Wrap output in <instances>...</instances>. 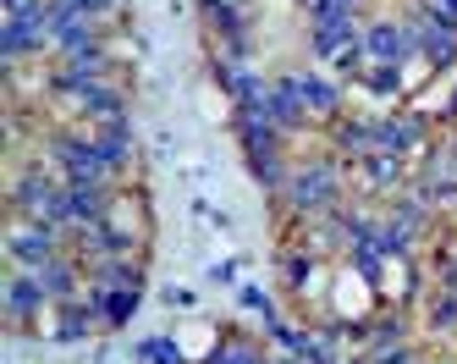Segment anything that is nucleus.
<instances>
[{"label": "nucleus", "mask_w": 457, "mask_h": 364, "mask_svg": "<svg viewBox=\"0 0 457 364\" xmlns=\"http://www.w3.org/2000/svg\"><path fill=\"white\" fill-rule=\"evenodd\" d=\"M12 210L22 221H55V226H72V199L67 182H55L50 172H22L12 182Z\"/></svg>", "instance_id": "obj_1"}, {"label": "nucleus", "mask_w": 457, "mask_h": 364, "mask_svg": "<svg viewBox=\"0 0 457 364\" xmlns=\"http://www.w3.org/2000/svg\"><path fill=\"white\" fill-rule=\"evenodd\" d=\"M337 193H342V165H337V160H320V165H292L287 205L298 210V216L337 210Z\"/></svg>", "instance_id": "obj_2"}, {"label": "nucleus", "mask_w": 457, "mask_h": 364, "mask_svg": "<svg viewBox=\"0 0 457 364\" xmlns=\"http://www.w3.org/2000/svg\"><path fill=\"white\" fill-rule=\"evenodd\" d=\"M419 55V28L413 22H397V17H380L364 28V61L375 66H408Z\"/></svg>", "instance_id": "obj_3"}, {"label": "nucleus", "mask_w": 457, "mask_h": 364, "mask_svg": "<svg viewBox=\"0 0 457 364\" xmlns=\"http://www.w3.org/2000/svg\"><path fill=\"white\" fill-rule=\"evenodd\" d=\"M67 238H72V232L55 226V221H22L17 216V226L6 232V254L17 265H45V259H55L61 249H67Z\"/></svg>", "instance_id": "obj_4"}, {"label": "nucleus", "mask_w": 457, "mask_h": 364, "mask_svg": "<svg viewBox=\"0 0 457 364\" xmlns=\"http://www.w3.org/2000/svg\"><path fill=\"white\" fill-rule=\"evenodd\" d=\"M403 22L419 28V55L430 61V66H457V28H452V22H436L424 0L413 6V17H403Z\"/></svg>", "instance_id": "obj_5"}, {"label": "nucleus", "mask_w": 457, "mask_h": 364, "mask_svg": "<svg viewBox=\"0 0 457 364\" xmlns=\"http://www.w3.org/2000/svg\"><path fill=\"white\" fill-rule=\"evenodd\" d=\"M0 298H6V320L12 326H28L34 315H45V304H50L45 287H39V276L28 271V265H17V271L6 276V292H0Z\"/></svg>", "instance_id": "obj_6"}, {"label": "nucleus", "mask_w": 457, "mask_h": 364, "mask_svg": "<svg viewBox=\"0 0 457 364\" xmlns=\"http://www.w3.org/2000/svg\"><path fill=\"white\" fill-rule=\"evenodd\" d=\"M28 271L39 276V287H45L50 304H78V292H83V265H78L72 254H55V259H45V265H28Z\"/></svg>", "instance_id": "obj_7"}, {"label": "nucleus", "mask_w": 457, "mask_h": 364, "mask_svg": "<svg viewBox=\"0 0 457 364\" xmlns=\"http://www.w3.org/2000/svg\"><path fill=\"white\" fill-rule=\"evenodd\" d=\"M358 39H364V28H358V17H337V22H314L309 33V55L314 61H342Z\"/></svg>", "instance_id": "obj_8"}, {"label": "nucleus", "mask_w": 457, "mask_h": 364, "mask_svg": "<svg viewBox=\"0 0 457 364\" xmlns=\"http://www.w3.org/2000/svg\"><path fill=\"white\" fill-rule=\"evenodd\" d=\"M72 106L88 116V122H100V127H111V122H127V94L116 89V83H88V89H78V99Z\"/></svg>", "instance_id": "obj_9"}, {"label": "nucleus", "mask_w": 457, "mask_h": 364, "mask_svg": "<svg viewBox=\"0 0 457 364\" xmlns=\"http://www.w3.org/2000/svg\"><path fill=\"white\" fill-rule=\"evenodd\" d=\"M375 149L380 155H413L424 149V122L419 116H391V122H375Z\"/></svg>", "instance_id": "obj_10"}, {"label": "nucleus", "mask_w": 457, "mask_h": 364, "mask_svg": "<svg viewBox=\"0 0 457 364\" xmlns=\"http://www.w3.org/2000/svg\"><path fill=\"white\" fill-rule=\"evenodd\" d=\"M265 106H270V122H276L281 132H298V127L309 122L303 99H298V72H292V78H276V83H270V99H265Z\"/></svg>", "instance_id": "obj_11"}, {"label": "nucleus", "mask_w": 457, "mask_h": 364, "mask_svg": "<svg viewBox=\"0 0 457 364\" xmlns=\"http://www.w3.org/2000/svg\"><path fill=\"white\" fill-rule=\"evenodd\" d=\"M298 99L309 116H342V83L320 78V72H298Z\"/></svg>", "instance_id": "obj_12"}, {"label": "nucleus", "mask_w": 457, "mask_h": 364, "mask_svg": "<svg viewBox=\"0 0 457 364\" xmlns=\"http://www.w3.org/2000/svg\"><path fill=\"white\" fill-rule=\"evenodd\" d=\"M94 287V282H88ZM100 292V320L111 326V331H121L127 320L138 315V304H144V287H94Z\"/></svg>", "instance_id": "obj_13"}, {"label": "nucleus", "mask_w": 457, "mask_h": 364, "mask_svg": "<svg viewBox=\"0 0 457 364\" xmlns=\"http://www.w3.org/2000/svg\"><path fill=\"white\" fill-rule=\"evenodd\" d=\"M94 144H100V155H105V165H111V172H121V165L138 155V139H133V127H127V122L94 127Z\"/></svg>", "instance_id": "obj_14"}, {"label": "nucleus", "mask_w": 457, "mask_h": 364, "mask_svg": "<svg viewBox=\"0 0 457 364\" xmlns=\"http://www.w3.org/2000/svg\"><path fill=\"white\" fill-rule=\"evenodd\" d=\"M419 226H424V221H408V216H391V221H380V238H375V249H380L386 259L408 254V249L419 243Z\"/></svg>", "instance_id": "obj_15"}, {"label": "nucleus", "mask_w": 457, "mask_h": 364, "mask_svg": "<svg viewBox=\"0 0 457 364\" xmlns=\"http://www.w3.org/2000/svg\"><path fill=\"white\" fill-rule=\"evenodd\" d=\"M94 287H144V265L138 259H100L88 271Z\"/></svg>", "instance_id": "obj_16"}, {"label": "nucleus", "mask_w": 457, "mask_h": 364, "mask_svg": "<svg viewBox=\"0 0 457 364\" xmlns=\"http://www.w3.org/2000/svg\"><path fill=\"white\" fill-rule=\"evenodd\" d=\"M337 149L342 155H375V122H358V116H342L337 122Z\"/></svg>", "instance_id": "obj_17"}, {"label": "nucleus", "mask_w": 457, "mask_h": 364, "mask_svg": "<svg viewBox=\"0 0 457 364\" xmlns=\"http://www.w3.org/2000/svg\"><path fill=\"white\" fill-rule=\"evenodd\" d=\"M248 172L265 193H287V182H292V165L281 160V149L276 155H248Z\"/></svg>", "instance_id": "obj_18"}, {"label": "nucleus", "mask_w": 457, "mask_h": 364, "mask_svg": "<svg viewBox=\"0 0 457 364\" xmlns=\"http://www.w3.org/2000/svg\"><path fill=\"white\" fill-rule=\"evenodd\" d=\"M204 364H265V348L259 343H248V337H226Z\"/></svg>", "instance_id": "obj_19"}, {"label": "nucleus", "mask_w": 457, "mask_h": 364, "mask_svg": "<svg viewBox=\"0 0 457 364\" xmlns=\"http://www.w3.org/2000/svg\"><path fill=\"white\" fill-rule=\"evenodd\" d=\"M133 359H149V364H187V353H182L177 337H144V343L133 348Z\"/></svg>", "instance_id": "obj_20"}, {"label": "nucleus", "mask_w": 457, "mask_h": 364, "mask_svg": "<svg viewBox=\"0 0 457 364\" xmlns=\"http://www.w3.org/2000/svg\"><path fill=\"white\" fill-rule=\"evenodd\" d=\"M364 172H370V188H397L403 177V155H364Z\"/></svg>", "instance_id": "obj_21"}, {"label": "nucleus", "mask_w": 457, "mask_h": 364, "mask_svg": "<svg viewBox=\"0 0 457 364\" xmlns=\"http://www.w3.org/2000/svg\"><path fill=\"white\" fill-rule=\"evenodd\" d=\"M364 89L380 94V99H397V94H403V66H370V72H364Z\"/></svg>", "instance_id": "obj_22"}, {"label": "nucleus", "mask_w": 457, "mask_h": 364, "mask_svg": "<svg viewBox=\"0 0 457 364\" xmlns=\"http://www.w3.org/2000/svg\"><path fill=\"white\" fill-rule=\"evenodd\" d=\"M408 337V320L403 315H386V320H370V348H391Z\"/></svg>", "instance_id": "obj_23"}, {"label": "nucleus", "mask_w": 457, "mask_h": 364, "mask_svg": "<svg viewBox=\"0 0 457 364\" xmlns=\"http://www.w3.org/2000/svg\"><path fill=\"white\" fill-rule=\"evenodd\" d=\"M281 271H287L292 287H309V276H314V254H287V259H281Z\"/></svg>", "instance_id": "obj_24"}, {"label": "nucleus", "mask_w": 457, "mask_h": 364, "mask_svg": "<svg viewBox=\"0 0 457 364\" xmlns=\"http://www.w3.org/2000/svg\"><path fill=\"white\" fill-rule=\"evenodd\" d=\"M380 259H386L380 249H353V271H358V276H364V282L375 287V282H380Z\"/></svg>", "instance_id": "obj_25"}, {"label": "nucleus", "mask_w": 457, "mask_h": 364, "mask_svg": "<svg viewBox=\"0 0 457 364\" xmlns=\"http://www.w3.org/2000/svg\"><path fill=\"white\" fill-rule=\"evenodd\" d=\"M370 364H419V353H413L408 343H391V348H375Z\"/></svg>", "instance_id": "obj_26"}, {"label": "nucleus", "mask_w": 457, "mask_h": 364, "mask_svg": "<svg viewBox=\"0 0 457 364\" xmlns=\"http://www.w3.org/2000/svg\"><path fill=\"white\" fill-rule=\"evenodd\" d=\"M160 298H166L171 309H193V304H199V292H193V287H177V282H171L166 292H160Z\"/></svg>", "instance_id": "obj_27"}, {"label": "nucleus", "mask_w": 457, "mask_h": 364, "mask_svg": "<svg viewBox=\"0 0 457 364\" xmlns=\"http://www.w3.org/2000/svg\"><path fill=\"white\" fill-rule=\"evenodd\" d=\"M210 282H215V287H232V282H237V259H215V265H210Z\"/></svg>", "instance_id": "obj_28"}, {"label": "nucleus", "mask_w": 457, "mask_h": 364, "mask_svg": "<svg viewBox=\"0 0 457 364\" xmlns=\"http://www.w3.org/2000/svg\"><path fill=\"white\" fill-rule=\"evenodd\" d=\"M424 6H430L436 22H452V28H457V0H424Z\"/></svg>", "instance_id": "obj_29"}, {"label": "nucleus", "mask_w": 457, "mask_h": 364, "mask_svg": "<svg viewBox=\"0 0 457 364\" xmlns=\"http://www.w3.org/2000/svg\"><path fill=\"white\" fill-rule=\"evenodd\" d=\"M436 282H441V292H457V259H441L436 265Z\"/></svg>", "instance_id": "obj_30"}, {"label": "nucleus", "mask_w": 457, "mask_h": 364, "mask_svg": "<svg viewBox=\"0 0 457 364\" xmlns=\"http://www.w3.org/2000/svg\"><path fill=\"white\" fill-rule=\"evenodd\" d=\"M237 298H243V309H270V298H265V287H243Z\"/></svg>", "instance_id": "obj_31"}, {"label": "nucleus", "mask_w": 457, "mask_h": 364, "mask_svg": "<svg viewBox=\"0 0 457 364\" xmlns=\"http://www.w3.org/2000/svg\"><path fill=\"white\" fill-rule=\"evenodd\" d=\"M446 122H457V94H452V106H446Z\"/></svg>", "instance_id": "obj_32"}]
</instances>
